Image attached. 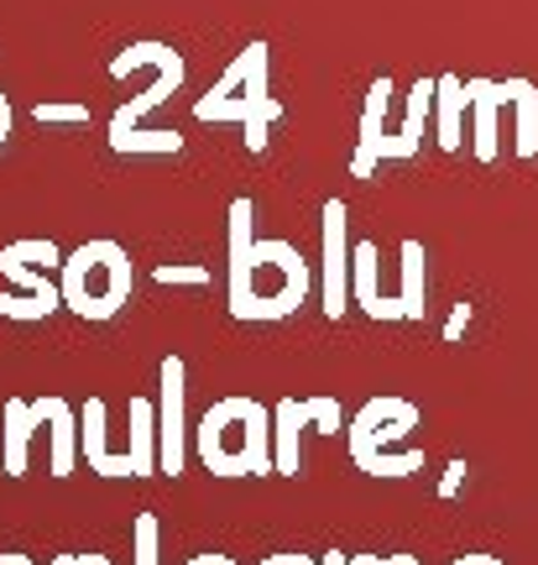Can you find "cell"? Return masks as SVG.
I'll return each mask as SVG.
<instances>
[{
    "label": "cell",
    "mask_w": 538,
    "mask_h": 565,
    "mask_svg": "<svg viewBox=\"0 0 538 565\" xmlns=\"http://www.w3.org/2000/svg\"><path fill=\"white\" fill-rule=\"evenodd\" d=\"M225 309L240 324H272L299 315L309 299V263L293 242L257 236V200H230V236H225Z\"/></svg>",
    "instance_id": "1"
},
{
    "label": "cell",
    "mask_w": 538,
    "mask_h": 565,
    "mask_svg": "<svg viewBox=\"0 0 538 565\" xmlns=\"http://www.w3.org/2000/svg\"><path fill=\"white\" fill-rule=\"evenodd\" d=\"M194 456L209 477H272L278 456H272V408L251 398V393H230L200 414L194 424Z\"/></svg>",
    "instance_id": "2"
},
{
    "label": "cell",
    "mask_w": 538,
    "mask_h": 565,
    "mask_svg": "<svg viewBox=\"0 0 538 565\" xmlns=\"http://www.w3.org/2000/svg\"><path fill=\"white\" fill-rule=\"evenodd\" d=\"M194 121H236L246 131V152H267V131L282 121V105L272 100V47L267 42H246L225 63L209 95L194 100Z\"/></svg>",
    "instance_id": "3"
},
{
    "label": "cell",
    "mask_w": 538,
    "mask_h": 565,
    "mask_svg": "<svg viewBox=\"0 0 538 565\" xmlns=\"http://www.w3.org/2000/svg\"><path fill=\"white\" fill-rule=\"evenodd\" d=\"M58 288H63V309H74L79 320H116L120 309L131 303V288H137V267H131V252L110 236H95V242L74 246L58 267Z\"/></svg>",
    "instance_id": "4"
},
{
    "label": "cell",
    "mask_w": 538,
    "mask_h": 565,
    "mask_svg": "<svg viewBox=\"0 0 538 565\" xmlns=\"http://www.w3.org/2000/svg\"><path fill=\"white\" fill-rule=\"evenodd\" d=\"M413 424H419V408L413 404H402V398H372V404L351 419V429H345L351 461H356L366 477H413V471L423 466L419 450L392 456V445H398Z\"/></svg>",
    "instance_id": "5"
},
{
    "label": "cell",
    "mask_w": 538,
    "mask_h": 565,
    "mask_svg": "<svg viewBox=\"0 0 538 565\" xmlns=\"http://www.w3.org/2000/svg\"><path fill=\"white\" fill-rule=\"evenodd\" d=\"M189 362L179 351H168L158 362V477L179 482L189 466Z\"/></svg>",
    "instance_id": "6"
},
{
    "label": "cell",
    "mask_w": 538,
    "mask_h": 565,
    "mask_svg": "<svg viewBox=\"0 0 538 565\" xmlns=\"http://www.w3.org/2000/svg\"><path fill=\"white\" fill-rule=\"evenodd\" d=\"M320 424L324 435H340V404L335 398H278L272 404V456L278 477H303V429Z\"/></svg>",
    "instance_id": "7"
},
{
    "label": "cell",
    "mask_w": 538,
    "mask_h": 565,
    "mask_svg": "<svg viewBox=\"0 0 538 565\" xmlns=\"http://www.w3.org/2000/svg\"><path fill=\"white\" fill-rule=\"evenodd\" d=\"M351 267H356V252L345 242V204L330 200L324 204V273H320V288H324V315L340 320L356 288H351Z\"/></svg>",
    "instance_id": "8"
},
{
    "label": "cell",
    "mask_w": 538,
    "mask_h": 565,
    "mask_svg": "<svg viewBox=\"0 0 538 565\" xmlns=\"http://www.w3.org/2000/svg\"><path fill=\"white\" fill-rule=\"evenodd\" d=\"M183 79H189V63H183V53L173 47V42H168V53H162V63H158V74H152V84H147L141 95H131V100H126L116 116H110V137H120V131L141 126L162 100H173V95H179Z\"/></svg>",
    "instance_id": "9"
},
{
    "label": "cell",
    "mask_w": 538,
    "mask_h": 565,
    "mask_svg": "<svg viewBox=\"0 0 538 565\" xmlns=\"http://www.w3.org/2000/svg\"><path fill=\"white\" fill-rule=\"evenodd\" d=\"M42 429H47V450H53V477H74V461H79V414L68 398H37Z\"/></svg>",
    "instance_id": "10"
},
{
    "label": "cell",
    "mask_w": 538,
    "mask_h": 565,
    "mask_svg": "<svg viewBox=\"0 0 538 565\" xmlns=\"http://www.w3.org/2000/svg\"><path fill=\"white\" fill-rule=\"evenodd\" d=\"M37 429V398H6V429H0V471L6 477H26V445Z\"/></svg>",
    "instance_id": "11"
},
{
    "label": "cell",
    "mask_w": 538,
    "mask_h": 565,
    "mask_svg": "<svg viewBox=\"0 0 538 565\" xmlns=\"http://www.w3.org/2000/svg\"><path fill=\"white\" fill-rule=\"evenodd\" d=\"M387 95H392V84H387V79H377V84H372V95H366L361 147H356V162H351V168H356V179H366V173L381 162V141H387V137H381V121H387Z\"/></svg>",
    "instance_id": "12"
},
{
    "label": "cell",
    "mask_w": 538,
    "mask_h": 565,
    "mask_svg": "<svg viewBox=\"0 0 538 565\" xmlns=\"http://www.w3.org/2000/svg\"><path fill=\"white\" fill-rule=\"evenodd\" d=\"M0 273H6V282L17 288V294H32V299H47L63 309V288L58 278H47V273H32V263L21 257L17 246H0Z\"/></svg>",
    "instance_id": "13"
},
{
    "label": "cell",
    "mask_w": 538,
    "mask_h": 565,
    "mask_svg": "<svg viewBox=\"0 0 538 565\" xmlns=\"http://www.w3.org/2000/svg\"><path fill=\"white\" fill-rule=\"evenodd\" d=\"M110 152H120V158H179L183 137L179 131H147V126H131V131L110 137Z\"/></svg>",
    "instance_id": "14"
},
{
    "label": "cell",
    "mask_w": 538,
    "mask_h": 565,
    "mask_svg": "<svg viewBox=\"0 0 538 565\" xmlns=\"http://www.w3.org/2000/svg\"><path fill=\"white\" fill-rule=\"evenodd\" d=\"M465 95H471V105H476V152L481 158H492L497 152V100L502 89L497 84H465Z\"/></svg>",
    "instance_id": "15"
},
{
    "label": "cell",
    "mask_w": 538,
    "mask_h": 565,
    "mask_svg": "<svg viewBox=\"0 0 538 565\" xmlns=\"http://www.w3.org/2000/svg\"><path fill=\"white\" fill-rule=\"evenodd\" d=\"M502 95L518 105V152L528 158V152L538 147V95H534V84L513 79V84H502Z\"/></svg>",
    "instance_id": "16"
},
{
    "label": "cell",
    "mask_w": 538,
    "mask_h": 565,
    "mask_svg": "<svg viewBox=\"0 0 538 565\" xmlns=\"http://www.w3.org/2000/svg\"><path fill=\"white\" fill-rule=\"evenodd\" d=\"M434 100H439V141H444V147H460V110H465L471 95L460 89V79H439Z\"/></svg>",
    "instance_id": "17"
},
{
    "label": "cell",
    "mask_w": 538,
    "mask_h": 565,
    "mask_svg": "<svg viewBox=\"0 0 538 565\" xmlns=\"http://www.w3.org/2000/svg\"><path fill=\"white\" fill-rule=\"evenodd\" d=\"M423 315V252L419 242L402 246V320H419Z\"/></svg>",
    "instance_id": "18"
},
{
    "label": "cell",
    "mask_w": 538,
    "mask_h": 565,
    "mask_svg": "<svg viewBox=\"0 0 538 565\" xmlns=\"http://www.w3.org/2000/svg\"><path fill=\"white\" fill-rule=\"evenodd\" d=\"M162 529H158V513H137L131 524V565H162Z\"/></svg>",
    "instance_id": "19"
},
{
    "label": "cell",
    "mask_w": 538,
    "mask_h": 565,
    "mask_svg": "<svg viewBox=\"0 0 538 565\" xmlns=\"http://www.w3.org/2000/svg\"><path fill=\"white\" fill-rule=\"evenodd\" d=\"M58 303H47V299H32V294H6L0 288V315L6 320H17V324H32V320H47Z\"/></svg>",
    "instance_id": "20"
},
{
    "label": "cell",
    "mask_w": 538,
    "mask_h": 565,
    "mask_svg": "<svg viewBox=\"0 0 538 565\" xmlns=\"http://www.w3.org/2000/svg\"><path fill=\"white\" fill-rule=\"evenodd\" d=\"M32 121H37V126H84V121H89V105L42 100V105H32Z\"/></svg>",
    "instance_id": "21"
},
{
    "label": "cell",
    "mask_w": 538,
    "mask_h": 565,
    "mask_svg": "<svg viewBox=\"0 0 538 565\" xmlns=\"http://www.w3.org/2000/svg\"><path fill=\"white\" fill-rule=\"evenodd\" d=\"M152 278L162 282V288H204L209 282V267H189V263H162Z\"/></svg>",
    "instance_id": "22"
},
{
    "label": "cell",
    "mask_w": 538,
    "mask_h": 565,
    "mask_svg": "<svg viewBox=\"0 0 538 565\" xmlns=\"http://www.w3.org/2000/svg\"><path fill=\"white\" fill-rule=\"evenodd\" d=\"M47 565H116L110 555H95V550H74V555H53Z\"/></svg>",
    "instance_id": "23"
},
{
    "label": "cell",
    "mask_w": 538,
    "mask_h": 565,
    "mask_svg": "<svg viewBox=\"0 0 538 565\" xmlns=\"http://www.w3.org/2000/svg\"><path fill=\"white\" fill-rule=\"evenodd\" d=\"M11 126H17V116H11V100H6V89H0V147L11 141Z\"/></svg>",
    "instance_id": "24"
},
{
    "label": "cell",
    "mask_w": 538,
    "mask_h": 565,
    "mask_svg": "<svg viewBox=\"0 0 538 565\" xmlns=\"http://www.w3.org/2000/svg\"><path fill=\"white\" fill-rule=\"evenodd\" d=\"M257 565H320V561H309V555H261Z\"/></svg>",
    "instance_id": "25"
},
{
    "label": "cell",
    "mask_w": 538,
    "mask_h": 565,
    "mask_svg": "<svg viewBox=\"0 0 538 565\" xmlns=\"http://www.w3.org/2000/svg\"><path fill=\"white\" fill-rule=\"evenodd\" d=\"M183 565H236V561H230V555H215V550H209V555H189Z\"/></svg>",
    "instance_id": "26"
},
{
    "label": "cell",
    "mask_w": 538,
    "mask_h": 565,
    "mask_svg": "<svg viewBox=\"0 0 538 565\" xmlns=\"http://www.w3.org/2000/svg\"><path fill=\"white\" fill-rule=\"evenodd\" d=\"M455 565H502V561H497V555H460Z\"/></svg>",
    "instance_id": "27"
},
{
    "label": "cell",
    "mask_w": 538,
    "mask_h": 565,
    "mask_svg": "<svg viewBox=\"0 0 538 565\" xmlns=\"http://www.w3.org/2000/svg\"><path fill=\"white\" fill-rule=\"evenodd\" d=\"M0 565H37V561H32V555H17V550H6V555H0Z\"/></svg>",
    "instance_id": "28"
},
{
    "label": "cell",
    "mask_w": 538,
    "mask_h": 565,
    "mask_svg": "<svg viewBox=\"0 0 538 565\" xmlns=\"http://www.w3.org/2000/svg\"><path fill=\"white\" fill-rule=\"evenodd\" d=\"M320 565H356V555H340V550H330Z\"/></svg>",
    "instance_id": "29"
},
{
    "label": "cell",
    "mask_w": 538,
    "mask_h": 565,
    "mask_svg": "<svg viewBox=\"0 0 538 565\" xmlns=\"http://www.w3.org/2000/svg\"><path fill=\"white\" fill-rule=\"evenodd\" d=\"M356 565H387V555H356Z\"/></svg>",
    "instance_id": "30"
},
{
    "label": "cell",
    "mask_w": 538,
    "mask_h": 565,
    "mask_svg": "<svg viewBox=\"0 0 538 565\" xmlns=\"http://www.w3.org/2000/svg\"><path fill=\"white\" fill-rule=\"evenodd\" d=\"M392 565H419V561L413 555H392Z\"/></svg>",
    "instance_id": "31"
}]
</instances>
